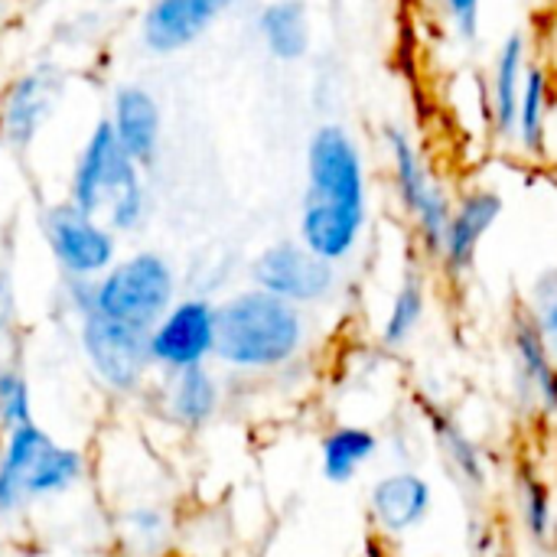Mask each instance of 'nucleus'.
I'll list each match as a JSON object with an SVG mask.
<instances>
[{
	"label": "nucleus",
	"mask_w": 557,
	"mask_h": 557,
	"mask_svg": "<svg viewBox=\"0 0 557 557\" xmlns=\"http://www.w3.org/2000/svg\"><path fill=\"white\" fill-rule=\"evenodd\" d=\"M519 519H522L525 535L535 545H552L555 499H552V490L542 483L539 473H522L519 476Z\"/></svg>",
	"instance_id": "obj_25"
},
{
	"label": "nucleus",
	"mask_w": 557,
	"mask_h": 557,
	"mask_svg": "<svg viewBox=\"0 0 557 557\" xmlns=\"http://www.w3.org/2000/svg\"><path fill=\"white\" fill-rule=\"evenodd\" d=\"M62 75L52 65H36L10 82L0 101V137L13 150H26L46 121L55 114L62 98Z\"/></svg>",
	"instance_id": "obj_11"
},
{
	"label": "nucleus",
	"mask_w": 557,
	"mask_h": 557,
	"mask_svg": "<svg viewBox=\"0 0 557 557\" xmlns=\"http://www.w3.org/2000/svg\"><path fill=\"white\" fill-rule=\"evenodd\" d=\"M78 352L95 382L111 398H137L153 385V362L147 349V330L88 313L75 323Z\"/></svg>",
	"instance_id": "obj_5"
},
{
	"label": "nucleus",
	"mask_w": 557,
	"mask_h": 557,
	"mask_svg": "<svg viewBox=\"0 0 557 557\" xmlns=\"http://www.w3.org/2000/svg\"><path fill=\"white\" fill-rule=\"evenodd\" d=\"M180 297V274L160 251H134L117 258L95 277V313L150 330Z\"/></svg>",
	"instance_id": "obj_4"
},
{
	"label": "nucleus",
	"mask_w": 557,
	"mask_h": 557,
	"mask_svg": "<svg viewBox=\"0 0 557 557\" xmlns=\"http://www.w3.org/2000/svg\"><path fill=\"white\" fill-rule=\"evenodd\" d=\"M548 69L539 62H529L525 82H522V98H519V114H516V144L529 157L545 153V131H548Z\"/></svg>",
	"instance_id": "obj_22"
},
{
	"label": "nucleus",
	"mask_w": 557,
	"mask_h": 557,
	"mask_svg": "<svg viewBox=\"0 0 557 557\" xmlns=\"http://www.w3.org/2000/svg\"><path fill=\"white\" fill-rule=\"evenodd\" d=\"M235 0H150L140 16V42L153 55H176L199 42Z\"/></svg>",
	"instance_id": "obj_13"
},
{
	"label": "nucleus",
	"mask_w": 557,
	"mask_h": 557,
	"mask_svg": "<svg viewBox=\"0 0 557 557\" xmlns=\"http://www.w3.org/2000/svg\"><path fill=\"white\" fill-rule=\"evenodd\" d=\"M42 238L62 277H101L117 261V235L78 206L55 202L42 212Z\"/></svg>",
	"instance_id": "obj_10"
},
{
	"label": "nucleus",
	"mask_w": 557,
	"mask_h": 557,
	"mask_svg": "<svg viewBox=\"0 0 557 557\" xmlns=\"http://www.w3.org/2000/svg\"><path fill=\"white\" fill-rule=\"evenodd\" d=\"M369 222V176L356 137L343 124H320L307 144V193L297 242L330 264H343Z\"/></svg>",
	"instance_id": "obj_1"
},
{
	"label": "nucleus",
	"mask_w": 557,
	"mask_h": 557,
	"mask_svg": "<svg viewBox=\"0 0 557 557\" xmlns=\"http://www.w3.org/2000/svg\"><path fill=\"white\" fill-rule=\"evenodd\" d=\"M503 209H506L503 196L486 186H476L454 202V212H450V222L444 232V245L437 255L447 277L460 281L476 264V251H480L483 238L490 235V228L499 222Z\"/></svg>",
	"instance_id": "obj_15"
},
{
	"label": "nucleus",
	"mask_w": 557,
	"mask_h": 557,
	"mask_svg": "<svg viewBox=\"0 0 557 557\" xmlns=\"http://www.w3.org/2000/svg\"><path fill=\"white\" fill-rule=\"evenodd\" d=\"M552 545H555V552H557V503H555V529H552Z\"/></svg>",
	"instance_id": "obj_31"
},
{
	"label": "nucleus",
	"mask_w": 557,
	"mask_h": 557,
	"mask_svg": "<svg viewBox=\"0 0 557 557\" xmlns=\"http://www.w3.org/2000/svg\"><path fill=\"white\" fill-rule=\"evenodd\" d=\"M255 29L277 62H300L310 52V13L304 0H271L258 10Z\"/></svg>",
	"instance_id": "obj_20"
},
{
	"label": "nucleus",
	"mask_w": 557,
	"mask_h": 557,
	"mask_svg": "<svg viewBox=\"0 0 557 557\" xmlns=\"http://www.w3.org/2000/svg\"><path fill=\"white\" fill-rule=\"evenodd\" d=\"M525 313L532 317L542 343L548 346L552 359L557 362V268L542 271L532 287H529V300H525Z\"/></svg>",
	"instance_id": "obj_27"
},
{
	"label": "nucleus",
	"mask_w": 557,
	"mask_h": 557,
	"mask_svg": "<svg viewBox=\"0 0 557 557\" xmlns=\"http://www.w3.org/2000/svg\"><path fill=\"white\" fill-rule=\"evenodd\" d=\"M62 307L75 323L82 317L95 313V281H88V277H62Z\"/></svg>",
	"instance_id": "obj_28"
},
{
	"label": "nucleus",
	"mask_w": 557,
	"mask_h": 557,
	"mask_svg": "<svg viewBox=\"0 0 557 557\" xmlns=\"http://www.w3.org/2000/svg\"><path fill=\"white\" fill-rule=\"evenodd\" d=\"M379 457V434L359 424H339L320 441V470L333 486H346Z\"/></svg>",
	"instance_id": "obj_21"
},
{
	"label": "nucleus",
	"mask_w": 557,
	"mask_h": 557,
	"mask_svg": "<svg viewBox=\"0 0 557 557\" xmlns=\"http://www.w3.org/2000/svg\"><path fill=\"white\" fill-rule=\"evenodd\" d=\"M215 313L219 333L212 362L238 375L284 372L307 349V310L258 287H245L225 297L222 304H215Z\"/></svg>",
	"instance_id": "obj_2"
},
{
	"label": "nucleus",
	"mask_w": 557,
	"mask_h": 557,
	"mask_svg": "<svg viewBox=\"0 0 557 557\" xmlns=\"http://www.w3.org/2000/svg\"><path fill=\"white\" fill-rule=\"evenodd\" d=\"M431 431L437 437V447L450 467V473L467 486V490H486V457L483 450L460 431V424H454V418H447L444 411H428Z\"/></svg>",
	"instance_id": "obj_23"
},
{
	"label": "nucleus",
	"mask_w": 557,
	"mask_h": 557,
	"mask_svg": "<svg viewBox=\"0 0 557 557\" xmlns=\"http://www.w3.org/2000/svg\"><path fill=\"white\" fill-rule=\"evenodd\" d=\"M111 131L121 144V150L140 166L150 170L160 157V137H163V111L150 88L144 85H117L111 95Z\"/></svg>",
	"instance_id": "obj_17"
},
{
	"label": "nucleus",
	"mask_w": 557,
	"mask_h": 557,
	"mask_svg": "<svg viewBox=\"0 0 557 557\" xmlns=\"http://www.w3.org/2000/svg\"><path fill=\"white\" fill-rule=\"evenodd\" d=\"M385 150L392 160V180H395L398 202L414 222L418 245H421L424 258L437 261L444 232H447V222L454 212V199L444 189V183L431 173L424 153L418 150L414 137L405 127H398V124L385 127Z\"/></svg>",
	"instance_id": "obj_6"
},
{
	"label": "nucleus",
	"mask_w": 557,
	"mask_h": 557,
	"mask_svg": "<svg viewBox=\"0 0 557 557\" xmlns=\"http://www.w3.org/2000/svg\"><path fill=\"white\" fill-rule=\"evenodd\" d=\"M424 310H428V287H424V274L418 268H408V274L401 277V287L395 290L392 297V307H388V317L382 323V343L388 349H398L405 346L421 320H424Z\"/></svg>",
	"instance_id": "obj_24"
},
{
	"label": "nucleus",
	"mask_w": 557,
	"mask_h": 557,
	"mask_svg": "<svg viewBox=\"0 0 557 557\" xmlns=\"http://www.w3.org/2000/svg\"><path fill=\"white\" fill-rule=\"evenodd\" d=\"M91 480L85 450L55 441L46 428L23 424L0 434V522H16Z\"/></svg>",
	"instance_id": "obj_3"
},
{
	"label": "nucleus",
	"mask_w": 557,
	"mask_h": 557,
	"mask_svg": "<svg viewBox=\"0 0 557 557\" xmlns=\"http://www.w3.org/2000/svg\"><path fill=\"white\" fill-rule=\"evenodd\" d=\"M16 330V290H13V274L7 264H0V346L10 343Z\"/></svg>",
	"instance_id": "obj_30"
},
{
	"label": "nucleus",
	"mask_w": 557,
	"mask_h": 557,
	"mask_svg": "<svg viewBox=\"0 0 557 557\" xmlns=\"http://www.w3.org/2000/svg\"><path fill=\"white\" fill-rule=\"evenodd\" d=\"M248 281L251 287L307 310V307L326 304L336 294L339 271L336 264L317 258L300 242H274L251 258Z\"/></svg>",
	"instance_id": "obj_9"
},
{
	"label": "nucleus",
	"mask_w": 557,
	"mask_h": 557,
	"mask_svg": "<svg viewBox=\"0 0 557 557\" xmlns=\"http://www.w3.org/2000/svg\"><path fill=\"white\" fill-rule=\"evenodd\" d=\"M529 69V39L525 33L506 36L496 65H493V85H490V121L499 140L516 137V114L522 98V82Z\"/></svg>",
	"instance_id": "obj_19"
},
{
	"label": "nucleus",
	"mask_w": 557,
	"mask_h": 557,
	"mask_svg": "<svg viewBox=\"0 0 557 557\" xmlns=\"http://www.w3.org/2000/svg\"><path fill=\"white\" fill-rule=\"evenodd\" d=\"M33 424V388L16 362L0 359V434Z\"/></svg>",
	"instance_id": "obj_26"
},
{
	"label": "nucleus",
	"mask_w": 557,
	"mask_h": 557,
	"mask_svg": "<svg viewBox=\"0 0 557 557\" xmlns=\"http://www.w3.org/2000/svg\"><path fill=\"white\" fill-rule=\"evenodd\" d=\"M512 349L519 362V382L525 385L529 401H535L545 414L557 418V362L552 359L548 346L542 343L525 307H519L512 317Z\"/></svg>",
	"instance_id": "obj_18"
},
{
	"label": "nucleus",
	"mask_w": 557,
	"mask_h": 557,
	"mask_svg": "<svg viewBox=\"0 0 557 557\" xmlns=\"http://www.w3.org/2000/svg\"><path fill=\"white\" fill-rule=\"evenodd\" d=\"M219 313L209 294H186L147 330V349L153 372L173 375L196 366H212L215 359Z\"/></svg>",
	"instance_id": "obj_7"
},
{
	"label": "nucleus",
	"mask_w": 557,
	"mask_h": 557,
	"mask_svg": "<svg viewBox=\"0 0 557 557\" xmlns=\"http://www.w3.org/2000/svg\"><path fill=\"white\" fill-rule=\"evenodd\" d=\"M144 183V170L121 150L111 121L98 117L88 140L82 144L72 180H69V202L78 206L82 212L101 219L104 209L127 189Z\"/></svg>",
	"instance_id": "obj_8"
},
{
	"label": "nucleus",
	"mask_w": 557,
	"mask_h": 557,
	"mask_svg": "<svg viewBox=\"0 0 557 557\" xmlns=\"http://www.w3.org/2000/svg\"><path fill=\"white\" fill-rule=\"evenodd\" d=\"M180 532L176 506L163 496L114 503L111 539L117 557H166Z\"/></svg>",
	"instance_id": "obj_14"
},
{
	"label": "nucleus",
	"mask_w": 557,
	"mask_h": 557,
	"mask_svg": "<svg viewBox=\"0 0 557 557\" xmlns=\"http://www.w3.org/2000/svg\"><path fill=\"white\" fill-rule=\"evenodd\" d=\"M431 509H434V490L414 470H395L379 483H372L369 490V519L375 532L385 539L411 535L418 525L428 522Z\"/></svg>",
	"instance_id": "obj_16"
},
{
	"label": "nucleus",
	"mask_w": 557,
	"mask_h": 557,
	"mask_svg": "<svg viewBox=\"0 0 557 557\" xmlns=\"http://www.w3.org/2000/svg\"><path fill=\"white\" fill-rule=\"evenodd\" d=\"M150 392L157 395L160 418L170 428L186 431V434L206 431L225 405V388L212 366H196V369H183L173 375H160V382H153Z\"/></svg>",
	"instance_id": "obj_12"
},
{
	"label": "nucleus",
	"mask_w": 557,
	"mask_h": 557,
	"mask_svg": "<svg viewBox=\"0 0 557 557\" xmlns=\"http://www.w3.org/2000/svg\"><path fill=\"white\" fill-rule=\"evenodd\" d=\"M480 3L483 0H444L447 20L460 39H476L480 33Z\"/></svg>",
	"instance_id": "obj_29"
}]
</instances>
